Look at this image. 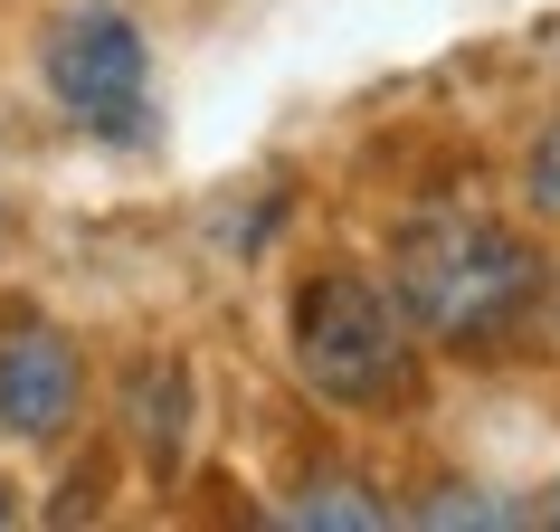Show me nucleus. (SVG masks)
<instances>
[{
	"instance_id": "2",
	"label": "nucleus",
	"mask_w": 560,
	"mask_h": 532,
	"mask_svg": "<svg viewBox=\"0 0 560 532\" xmlns=\"http://www.w3.org/2000/svg\"><path fill=\"white\" fill-rule=\"evenodd\" d=\"M285 333H295V371L332 409H361V418L418 409V381H428L418 333L371 266H314L295 286V304H285Z\"/></svg>"
},
{
	"instance_id": "6",
	"label": "nucleus",
	"mask_w": 560,
	"mask_h": 532,
	"mask_svg": "<svg viewBox=\"0 0 560 532\" xmlns=\"http://www.w3.org/2000/svg\"><path fill=\"white\" fill-rule=\"evenodd\" d=\"M295 523H389V504L361 485V475H314L295 504H285Z\"/></svg>"
},
{
	"instance_id": "3",
	"label": "nucleus",
	"mask_w": 560,
	"mask_h": 532,
	"mask_svg": "<svg viewBox=\"0 0 560 532\" xmlns=\"http://www.w3.org/2000/svg\"><path fill=\"white\" fill-rule=\"evenodd\" d=\"M48 95L95 143H143L152 134V48L115 0H86L48 30Z\"/></svg>"
},
{
	"instance_id": "9",
	"label": "nucleus",
	"mask_w": 560,
	"mask_h": 532,
	"mask_svg": "<svg viewBox=\"0 0 560 532\" xmlns=\"http://www.w3.org/2000/svg\"><path fill=\"white\" fill-rule=\"evenodd\" d=\"M0 523H10V495H0Z\"/></svg>"
},
{
	"instance_id": "4",
	"label": "nucleus",
	"mask_w": 560,
	"mask_h": 532,
	"mask_svg": "<svg viewBox=\"0 0 560 532\" xmlns=\"http://www.w3.org/2000/svg\"><path fill=\"white\" fill-rule=\"evenodd\" d=\"M86 409V361L38 304H0V438L58 447Z\"/></svg>"
},
{
	"instance_id": "5",
	"label": "nucleus",
	"mask_w": 560,
	"mask_h": 532,
	"mask_svg": "<svg viewBox=\"0 0 560 532\" xmlns=\"http://www.w3.org/2000/svg\"><path fill=\"white\" fill-rule=\"evenodd\" d=\"M180 428H190V418H180V371L143 361V371H133V438L172 466V456H180Z\"/></svg>"
},
{
	"instance_id": "8",
	"label": "nucleus",
	"mask_w": 560,
	"mask_h": 532,
	"mask_svg": "<svg viewBox=\"0 0 560 532\" xmlns=\"http://www.w3.org/2000/svg\"><path fill=\"white\" fill-rule=\"evenodd\" d=\"M541 513H551V523H560V485H551V504H541Z\"/></svg>"
},
{
	"instance_id": "1",
	"label": "nucleus",
	"mask_w": 560,
	"mask_h": 532,
	"mask_svg": "<svg viewBox=\"0 0 560 532\" xmlns=\"http://www.w3.org/2000/svg\"><path fill=\"white\" fill-rule=\"evenodd\" d=\"M389 296H399L418 343H438L456 361H503L541 343L560 276L513 219L475 200H438L389 229Z\"/></svg>"
},
{
	"instance_id": "7",
	"label": "nucleus",
	"mask_w": 560,
	"mask_h": 532,
	"mask_svg": "<svg viewBox=\"0 0 560 532\" xmlns=\"http://www.w3.org/2000/svg\"><path fill=\"white\" fill-rule=\"evenodd\" d=\"M523 200H532V219H560V115H541V134L523 152Z\"/></svg>"
}]
</instances>
